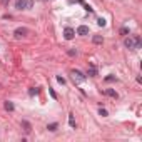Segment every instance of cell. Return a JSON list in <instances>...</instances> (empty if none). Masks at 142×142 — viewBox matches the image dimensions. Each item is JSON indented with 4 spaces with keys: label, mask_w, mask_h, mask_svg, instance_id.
Returning a JSON list of instances; mask_svg holds the SVG:
<instances>
[{
    "label": "cell",
    "mask_w": 142,
    "mask_h": 142,
    "mask_svg": "<svg viewBox=\"0 0 142 142\" xmlns=\"http://www.w3.org/2000/svg\"><path fill=\"white\" fill-rule=\"evenodd\" d=\"M77 34H79V35H87V34H89V27H87V25H80V27L77 28Z\"/></svg>",
    "instance_id": "6"
},
{
    "label": "cell",
    "mask_w": 142,
    "mask_h": 142,
    "mask_svg": "<svg viewBox=\"0 0 142 142\" xmlns=\"http://www.w3.org/2000/svg\"><path fill=\"white\" fill-rule=\"evenodd\" d=\"M28 94H30V95H37L38 94V89H30V90H28Z\"/></svg>",
    "instance_id": "16"
},
{
    "label": "cell",
    "mask_w": 142,
    "mask_h": 142,
    "mask_svg": "<svg viewBox=\"0 0 142 142\" xmlns=\"http://www.w3.org/2000/svg\"><path fill=\"white\" fill-rule=\"evenodd\" d=\"M104 94H107L109 97H114V99H117V92H115L114 89H105V90H104Z\"/></svg>",
    "instance_id": "8"
},
{
    "label": "cell",
    "mask_w": 142,
    "mask_h": 142,
    "mask_svg": "<svg viewBox=\"0 0 142 142\" xmlns=\"http://www.w3.org/2000/svg\"><path fill=\"white\" fill-rule=\"evenodd\" d=\"M48 92H50V95H52V99H57V94L54 92V89H50V87H48Z\"/></svg>",
    "instance_id": "20"
},
{
    "label": "cell",
    "mask_w": 142,
    "mask_h": 142,
    "mask_svg": "<svg viewBox=\"0 0 142 142\" xmlns=\"http://www.w3.org/2000/svg\"><path fill=\"white\" fill-rule=\"evenodd\" d=\"M28 34V30L25 27H19V28H15V32H13V37L15 38H22V37H25Z\"/></svg>",
    "instance_id": "3"
},
{
    "label": "cell",
    "mask_w": 142,
    "mask_h": 142,
    "mask_svg": "<svg viewBox=\"0 0 142 142\" xmlns=\"http://www.w3.org/2000/svg\"><path fill=\"white\" fill-rule=\"evenodd\" d=\"M2 2H3V3H7V2H9V0H2Z\"/></svg>",
    "instance_id": "22"
},
{
    "label": "cell",
    "mask_w": 142,
    "mask_h": 142,
    "mask_svg": "<svg viewBox=\"0 0 142 142\" xmlns=\"http://www.w3.org/2000/svg\"><path fill=\"white\" fill-rule=\"evenodd\" d=\"M57 127H59V124H55V122H54V124H48V125H47V129L50 130V132H54V130H57Z\"/></svg>",
    "instance_id": "12"
},
{
    "label": "cell",
    "mask_w": 142,
    "mask_h": 142,
    "mask_svg": "<svg viewBox=\"0 0 142 142\" xmlns=\"http://www.w3.org/2000/svg\"><path fill=\"white\" fill-rule=\"evenodd\" d=\"M97 24H99V27H104V25H105V20L104 19H99V20H97Z\"/></svg>",
    "instance_id": "19"
},
{
    "label": "cell",
    "mask_w": 142,
    "mask_h": 142,
    "mask_svg": "<svg viewBox=\"0 0 142 142\" xmlns=\"http://www.w3.org/2000/svg\"><path fill=\"white\" fill-rule=\"evenodd\" d=\"M87 75H90V77H95V75H97V69H95V67L92 65L90 69H89V70H87Z\"/></svg>",
    "instance_id": "9"
},
{
    "label": "cell",
    "mask_w": 142,
    "mask_h": 142,
    "mask_svg": "<svg viewBox=\"0 0 142 142\" xmlns=\"http://www.w3.org/2000/svg\"><path fill=\"white\" fill-rule=\"evenodd\" d=\"M69 55H77V50H67Z\"/></svg>",
    "instance_id": "21"
},
{
    "label": "cell",
    "mask_w": 142,
    "mask_h": 142,
    "mask_svg": "<svg viewBox=\"0 0 142 142\" xmlns=\"http://www.w3.org/2000/svg\"><path fill=\"white\" fill-rule=\"evenodd\" d=\"M22 125L25 127V130H27V132H30V124H28V122H25V120H24V122H22Z\"/></svg>",
    "instance_id": "15"
},
{
    "label": "cell",
    "mask_w": 142,
    "mask_h": 142,
    "mask_svg": "<svg viewBox=\"0 0 142 142\" xmlns=\"http://www.w3.org/2000/svg\"><path fill=\"white\" fill-rule=\"evenodd\" d=\"M120 35L127 37V35H129V28H127V27H122V28H120Z\"/></svg>",
    "instance_id": "13"
},
{
    "label": "cell",
    "mask_w": 142,
    "mask_h": 142,
    "mask_svg": "<svg viewBox=\"0 0 142 142\" xmlns=\"http://www.w3.org/2000/svg\"><path fill=\"white\" fill-rule=\"evenodd\" d=\"M34 5V0H17L15 2V9L17 10H28L32 9Z\"/></svg>",
    "instance_id": "2"
},
{
    "label": "cell",
    "mask_w": 142,
    "mask_h": 142,
    "mask_svg": "<svg viewBox=\"0 0 142 142\" xmlns=\"http://www.w3.org/2000/svg\"><path fill=\"white\" fill-rule=\"evenodd\" d=\"M64 37H65L67 40H72V38L75 37V30L72 27H67L65 30H64Z\"/></svg>",
    "instance_id": "4"
},
{
    "label": "cell",
    "mask_w": 142,
    "mask_h": 142,
    "mask_svg": "<svg viewBox=\"0 0 142 142\" xmlns=\"http://www.w3.org/2000/svg\"><path fill=\"white\" fill-rule=\"evenodd\" d=\"M92 42H94V44H102L104 38L100 37V35H94V37H92Z\"/></svg>",
    "instance_id": "11"
},
{
    "label": "cell",
    "mask_w": 142,
    "mask_h": 142,
    "mask_svg": "<svg viewBox=\"0 0 142 142\" xmlns=\"http://www.w3.org/2000/svg\"><path fill=\"white\" fill-rule=\"evenodd\" d=\"M114 80H117L114 75H107V77H105V82H114Z\"/></svg>",
    "instance_id": "14"
},
{
    "label": "cell",
    "mask_w": 142,
    "mask_h": 142,
    "mask_svg": "<svg viewBox=\"0 0 142 142\" xmlns=\"http://www.w3.org/2000/svg\"><path fill=\"white\" fill-rule=\"evenodd\" d=\"M72 77H74V80H77V82H84L85 80V75L80 70H72Z\"/></svg>",
    "instance_id": "5"
},
{
    "label": "cell",
    "mask_w": 142,
    "mask_h": 142,
    "mask_svg": "<svg viewBox=\"0 0 142 142\" xmlns=\"http://www.w3.org/2000/svg\"><path fill=\"white\" fill-rule=\"evenodd\" d=\"M3 107H5V110H9V112H12V110L15 109V105H13V102H10V100H5V104H3Z\"/></svg>",
    "instance_id": "7"
},
{
    "label": "cell",
    "mask_w": 142,
    "mask_h": 142,
    "mask_svg": "<svg viewBox=\"0 0 142 142\" xmlns=\"http://www.w3.org/2000/svg\"><path fill=\"white\" fill-rule=\"evenodd\" d=\"M124 44H125V47L130 48V50H137V48H141L142 45V38L139 35H134V37H127L124 40Z\"/></svg>",
    "instance_id": "1"
},
{
    "label": "cell",
    "mask_w": 142,
    "mask_h": 142,
    "mask_svg": "<svg viewBox=\"0 0 142 142\" xmlns=\"http://www.w3.org/2000/svg\"><path fill=\"white\" fill-rule=\"evenodd\" d=\"M99 114H100V115H102V117H107V115H109V114H107V110H105V109H100V110H99Z\"/></svg>",
    "instance_id": "18"
},
{
    "label": "cell",
    "mask_w": 142,
    "mask_h": 142,
    "mask_svg": "<svg viewBox=\"0 0 142 142\" xmlns=\"http://www.w3.org/2000/svg\"><path fill=\"white\" fill-rule=\"evenodd\" d=\"M57 82H59V84H62V85H64V84H65V79H64V77H60V75H59V77H57Z\"/></svg>",
    "instance_id": "17"
},
{
    "label": "cell",
    "mask_w": 142,
    "mask_h": 142,
    "mask_svg": "<svg viewBox=\"0 0 142 142\" xmlns=\"http://www.w3.org/2000/svg\"><path fill=\"white\" fill-rule=\"evenodd\" d=\"M69 125L75 129V119H74V114H69Z\"/></svg>",
    "instance_id": "10"
}]
</instances>
